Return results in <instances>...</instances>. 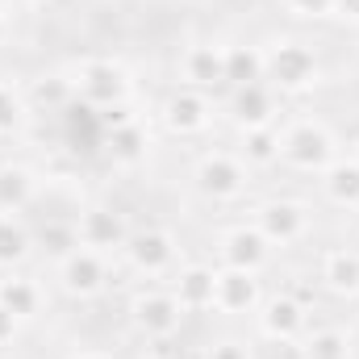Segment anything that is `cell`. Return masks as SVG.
<instances>
[{"label": "cell", "instance_id": "6da1fadb", "mask_svg": "<svg viewBox=\"0 0 359 359\" xmlns=\"http://www.w3.org/2000/svg\"><path fill=\"white\" fill-rule=\"evenodd\" d=\"M280 159L292 172H313L322 176L330 163H339V138L330 134L326 121L318 117H297L288 126H280Z\"/></svg>", "mask_w": 359, "mask_h": 359}, {"label": "cell", "instance_id": "7a4b0ae2", "mask_svg": "<svg viewBox=\"0 0 359 359\" xmlns=\"http://www.w3.org/2000/svg\"><path fill=\"white\" fill-rule=\"evenodd\" d=\"M264 80L276 92H309L322 84V63L305 42L280 38L264 46Z\"/></svg>", "mask_w": 359, "mask_h": 359}, {"label": "cell", "instance_id": "3957f363", "mask_svg": "<svg viewBox=\"0 0 359 359\" xmlns=\"http://www.w3.org/2000/svg\"><path fill=\"white\" fill-rule=\"evenodd\" d=\"M72 84H76V100L92 109V113H109V109H121L130 100V72L113 59H84L76 72H72Z\"/></svg>", "mask_w": 359, "mask_h": 359}, {"label": "cell", "instance_id": "277c9868", "mask_svg": "<svg viewBox=\"0 0 359 359\" xmlns=\"http://www.w3.org/2000/svg\"><path fill=\"white\" fill-rule=\"evenodd\" d=\"M196 188L209 196V201H238L247 188H251V168L238 159V155H230V151H209V155H201L196 159Z\"/></svg>", "mask_w": 359, "mask_h": 359}, {"label": "cell", "instance_id": "5b68a950", "mask_svg": "<svg viewBox=\"0 0 359 359\" xmlns=\"http://www.w3.org/2000/svg\"><path fill=\"white\" fill-rule=\"evenodd\" d=\"M121 255H126V264L138 271V276H147V280H163V276L176 271L180 247H176V234H172V230L151 226V230L130 234L126 247H121Z\"/></svg>", "mask_w": 359, "mask_h": 359}, {"label": "cell", "instance_id": "8992f818", "mask_svg": "<svg viewBox=\"0 0 359 359\" xmlns=\"http://www.w3.org/2000/svg\"><path fill=\"white\" fill-rule=\"evenodd\" d=\"M130 322H134L147 339L163 343V339H172L180 330L184 309H180V301H176L172 288H147V292H138V297L130 301Z\"/></svg>", "mask_w": 359, "mask_h": 359}, {"label": "cell", "instance_id": "52a82bcc", "mask_svg": "<svg viewBox=\"0 0 359 359\" xmlns=\"http://www.w3.org/2000/svg\"><path fill=\"white\" fill-rule=\"evenodd\" d=\"M104 259L109 255L88 251V247H72L67 255H59V284H63V292L76 297V301L100 297L104 284H109V264Z\"/></svg>", "mask_w": 359, "mask_h": 359}, {"label": "cell", "instance_id": "ba28073f", "mask_svg": "<svg viewBox=\"0 0 359 359\" xmlns=\"http://www.w3.org/2000/svg\"><path fill=\"white\" fill-rule=\"evenodd\" d=\"M313 217L301 201H268L259 213H255V230L268 238V247H292L309 234Z\"/></svg>", "mask_w": 359, "mask_h": 359}, {"label": "cell", "instance_id": "9c48e42d", "mask_svg": "<svg viewBox=\"0 0 359 359\" xmlns=\"http://www.w3.org/2000/svg\"><path fill=\"white\" fill-rule=\"evenodd\" d=\"M163 126L176 138H201L213 126V100H209V92H196V88L172 92L163 100Z\"/></svg>", "mask_w": 359, "mask_h": 359}, {"label": "cell", "instance_id": "30bf717a", "mask_svg": "<svg viewBox=\"0 0 359 359\" xmlns=\"http://www.w3.org/2000/svg\"><path fill=\"white\" fill-rule=\"evenodd\" d=\"M126 238H130V230H126L121 213H113V209H104V205H88V209H80V217H76V247H88V251H100V255H113V251L126 247Z\"/></svg>", "mask_w": 359, "mask_h": 359}, {"label": "cell", "instance_id": "8fae6325", "mask_svg": "<svg viewBox=\"0 0 359 359\" xmlns=\"http://www.w3.org/2000/svg\"><path fill=\"white\" fill-rule=\"evenodd\" d=\"M264 305L259 297V276L255 271H238V268H213V309L217 313H255Z\"/></svg>", "mask_w": 359, "mask_h": 359}, {"label": "cell", "instance_id": "7c38bea8", "mask_svg": "<svg viewBox=\"0 0 359 359\" xmlns=\"http://www.w3.org/2000/svg\"><path fill=\"white\" fill-rule=\"evenodd\" d=\"M180 80L184 88L213 92L226 84V46L217 42H196L180 55Z\"/></svg>", "mask_w": 359, "mask_h": 359}, {"label": "cell", "instance_id": "4fadbf2b", "mask_svg": "<svg viewBox=\"0 0 359 359\" xmlns=\"http://www.w3.org/2000/svg\"><path fill=\"white\" fill-rule=\"evenodd\" d=\"M305 305L297 301V297H271L259 305V313H255V326H259V334L268 339V343H297L301 334H305Z\"/></svg>", "mask_w": 359, "mask_h": 359}, {"label": "cell", "instance_id": "5bb4252c", "mask_svg": "<svg viewBox=\"0 0 359 359\" xmlns=\"http://www.w3.org/2000/svg\"><path fill=\"white\" fill-rule=\"evenodd\" d=\"M222 268H238V271H264V264H268L271 247L268 238L255 230V226H238V230H226L222 234Z\"/></svg>", "mask_w": 359, "mask_h": 359}, {"label": "cell", "instance_id": "9a60e30c", "mask_svg": "<svg viewBox=\"0 0 359 359\" xmlns=\"http://www.w3.org/2000/svg\"><path fill=\"white\" fill-rule=\"evenodd\" d=\"M276 117H280V100H276V88H271L268 80L234 88V121H238L243 130L276 126Z\"/></svg>", "mask_w": 359, "mask_h": 359}, {"label": "cell", "instance_id": "2e32d148", "mask_svg": "<svg viewBox=\"0 0 359 359\" xmlns=\"http://www.w3.org/2000/svg\"><path fill=\"white\" fill-rule=\"evenodd\" d=\"M34 201H38V176H34V168H25L17 159L0 163V217H17Z\"/></svg>", "mask_w": 359, "mask_h": 359}, {"label": "cell", "instance_id": "e0dca14e", "mask_svg": "<svg viewBox=\"0 0 359 359\" xmlns=\"http://www.w3.org/2000/svg\"><path fill=\"white\" fill-rule=\"evenodd\" d=\"M104 130H109V134H104V147H109V155H113L117 168H138V163L147 159L151 138H147V126H142L138 117H121V121H113V126H104Z\"/></svg>", "mask_w": 359, "mask_h": 359}, {"label": "cell", "instance_id": "ac0fdd59", "mask_svg": "<svg viewBox=\"0 0 359 359\" xmlns=\"http://www.w3.org/2000/svg\"><path fill=\"white\" fill-rule=\"evenodd\" d=\"M42 301H46V292H42L38 280L17 276V271H8V276L0 280V305H4L13 318H21V322L38 318V313H42Z\"/></svg>", "mask_w": 359, "mask_h": 359}, {"label": "cell", "instance_id": "d6986e66", "mask_svg": "<svg viewBox=\"0 0 359 359\" xmlns=\"http://www.w3.org/2000/svg\"><path fill=\"white\" fill-rule=\"evenodd\" d=\"M172 292H176V301H180L184 313L213 309V268H205V264L180 268V276L172 280Z\"/></svg>", "mask_w": 359, "mask_h": 359}, {"label": "cell", "instance_id": "ffe728a7", "mask_svg": "<svg viewBox=\"0 0 359 359\" xmlns=\"http://www.w3.org/2000/svg\"><path fill=\"white\" fill-rule=\"evenodd\" d=\"M297 359H355V343L347 330L339 326H322V330H305L297 339Z\"/></svg>", "mask_w": 359, "mask_h": 359}, {"label": "cell", "instance_id": "44dd1931", "mask_svg": "<svg viewBox=\"0 0 359 359\" xmlns=\"http://www.w3.org/2000/svg\"><path fill=\"white\" fill-rule=\"evenodd\" d=\"M318 276H322V284H326L330 292H339V297H355L359 292V251H347V247L326 251Z\"/></svg>", "mask_w": 359, "mask_h": 359}, {"label": "cell", "instance_id": "7402d4cb", "mask_svg": "<svg viewBox=\"0 0 359 359\" xmlns=\"http://www.w3.org/2000/svg\"><path fill=\"white\" fill-rule=\"evenodd\" d=\"M322 192L330 205L339 209H359V163L355 159H339L322 172Z\"/></svg>", "mask_w": 359, "mask_h": 359}, {"label": "cell", "instance_id": "603a6c76", "mask_svg": "<svg viewBox=\"0 0 359 359\" xmlns=\"http://www.w3.org/2000/svg\"><path fill=\"white\" fill-rule=\"evenodd\" d=\"M238 159L255 172V168H271L280 163V130L264 126V130H243V147H238Z\"/></svg>", "mask_w": 359, "mask_h": 359}, {"label": "cell", "instance_id": "cb8c5ba5", "mask_svg": "<svg viewBox=\"0 0 359 359\" xmlns=\"http://www.w3.org/2000/svg\"><path fill=\"white\" fill-rule=\"evenodd\" d=\"M264 80V50L259 46H226V84H259Z\"/></svg>", "mask_w": 359, "mask_h": 359}, {"label": "cell", "instance_id": "d4e9b609", "mask_svg": "<svg viewBox=\"0 0 359 359\" xmlns=\"http://www.w3.org/2000/svg\"><path fill=\"white\" fill-rule=\"evenodd\" d=\"M29 255V234L17 217H0V271H13Z\"/></svg>", "mask_w": 359, "mask_h": 359}, {"label": "cell", "instance_id": "484cf974", "mask_svg": "<svg viewBox=\"0 0 359 359\" xmlns=\"http://www.w3.org/2000/svg\"><path fill=\"white\" fill-rule=\"evenodd\" d=\"M25 126V100L13 84H0V138L4 134H17Z\"/></svg>", "mask_w": 359, "mask_h": 359}, {"label": "cell", "instance_id": "4316f807", "mask_svg": "<svg viewBox=\"0 0 359 359\" xmlns=\"http://www.w3.org/2000/svg\"><path fill=\"white\" fill-rule=\"evenodd\" d=\"M34 100L38 104H67V100H76V84H72V76H42L38 84H34Z\"/></svg>", "mask_w": 359, "mask_h": 359}, {"label": "cell", "instance_id": "83f0119b", "mask_svg": "<svg viewBox=\"0 0 359 359\" xmlns=\"http://www.w3.org/2000/svg\"><path fill=\"white\" fill-rule=\"evenodd\" d=\"M205 359H255V347L247 339H217V343H209Z\"/></svg>", "mask_w": 359, "mask_h": 359}, {"label": "cell", "instance_id": "f1b7e54d", "mask_svg": "<svg viewBox=\"0 0 359 359\" xmlns=\"http://www.w3.org/2000/svg\"><path fill=\"white\" fill-rule=\"evenodd\" d=\"M280 4H284V13H292L301 21H322L334 8V0H280Z\"/></svg>", "mask_w": 359, "mask_h": 359}, {"label": "cell", "instance_id": "f546056e", "mask_svg": "<svg viewBox=\"0 0 359 359\" xmlns=\"http://www.w3.org/2000/svg\"><path fill=\"white\" fill-rule=\"evenodd\" d=\"M17 330H21V318H13V313H8V309L0 305V347H13Z\"/></svg>", "mask_w": 359, "mask_h": 359}, {"label": "cell", "instance_id": "4dcf8cb0", "mask_svg": "<svg viewBox=\"0 0 359 359\" xmlns=\"http://www.w3.org/2000/svg\"><path fill=\"white\" fill-rule=\"evenodd\" d=\"M330 17H343V21H351V25H359V0H334Z\"/></svg>", "mask_w": 359, "mask_h": 359}, {"label": "cell", "instance_id": "1f68e13d", "mask_svg": "<svg viewBox=\"0 0 359 359\" xmlns=\"http://www.w3.org/2000/svg\"><path fill=\"white\" fill-rule=\"evenodd\" d=\"M4 34H8V21H4V13H0V42H4Z\"/></svg>", "mask_w": 359, "mask_h": 359}, {"label": "cell", "instance_id": "d6a6232c", "mask_svg": "<svg viewBox=\"0 0 359 359\" xmlns=\"http://www.w3.org/2000/svg\"><path fill=\"white\" fill-rule=\"evenodd\" d=\"M80 359H109V355H100V351H84Z\"/></svg>", "mask_w": 359, "mask_h": 359}, {"label": "cell", "instance_id": "836d02e7", "mask_svg": "<svg viewBox=\"0 0 359 359\" xmlns=\"http://www.w3.org/2000/svg\"><path fill=\"white\" fill-rule=\"evenodd\" d=\"M351 159H355V163H359V142H355V155H351Z\"/></svg>", "mask_w": 359, "mask_h": 359}, {"label": "cell", "instance_id": "e575fe53", "mask_svg": "<svg viewBox=\"0 0 359 359\" xmlns=\"http://www.w3.org/2000/svg\"><path fill=\"white\" fill-rule=\"evenodd\" d=\"M25 4H42V0H25Z\"/></svg>", "mask_w": 359, "mask_h": 359}]
</instances>
